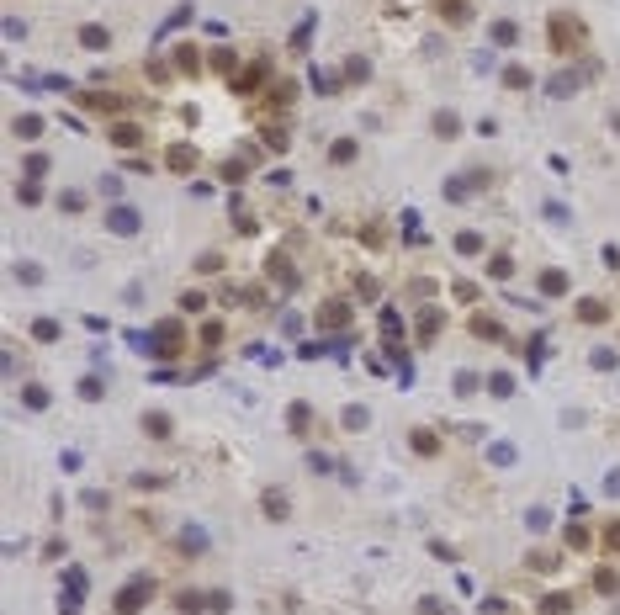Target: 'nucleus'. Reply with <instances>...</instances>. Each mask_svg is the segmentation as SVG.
<instances>
[{"mask_svg": "<svg viewBox=\"0 0 620 615\" xmlns=\"http://www.w3.org/2000/svg\"><path fill=\"white\" fill-rule=\"evenodd\" d=\"M149 599H154V583H149V578H133V583H122V589H117V605H112V610H117V615H138Z\"/></svg>", "mask_w": 620, "mask_h": 615, "instance_id": "f257e3e1", "label": "nucleus"}, {"mask_svg": "<svg viewBox=\"0 0 620 615\" xmlns=\"http://www.w3.org/2000/svg\"><path fill=\"white\" fill-rule=\"evenodd\" d=\"M551 43H557V53H578V48H583V27H578V16L557 11V16H551Z\"/></svg>", "mask_w": 620, "mask_h": 615, "instance_id": "f03ea898", "label": "nucleus"}, {"mask_svg": "<svg viewBox=\"0 0 620 615\" xmlns=\"http://www.w3.org/2000/svg\"><path fill=\"white\" fill-rule=\"evenodd\" d=\"M186 350V329H180V318H164L160 329H154V356L160 361H175Z\"/></svg>", "mask_w": 620, "mask_h": 615, "instance_id": "7ed1b4c3", "label": "nucleus"}, {"mask_svg": "<svg viewBox=\"0 0 620 615\" xmlns=\"http://www.w3.org/2000/svg\"><path fill=\"white\" fill-rule=\"evenodd\" d=\"M106 228H112V234H138L143 218L133 213V207H112V213H106Z\"/></svg>", "mask_w": 620, "mask_h": 615, "instance_id": "20e7f679", "label": "nucleus"}, {"mask_svg": "<svg viewBox=\"0 0 620 615\" xmlns=\"http://www.w3.org/2000/svg\"><path fill=\"white\" fill-rule=\"evenodd\" d=\"M345 324H350V302H323L319 308V329H345Z\"/></svg>", "mask_w": 620, "mask_h": 615, "instance_id": "39448f33", "label": "nucleus"}, {"mask_svg": "<svg viewBox=\"0 0 620 615\" xmlns=\"http://www.w3.org/2000/svg\"><path fill=\"white\" fill-rule=\"evenodd\" d=\"M164 165H170L175 176H186V170H197V149H191V143H175V149L164 154Z\"/></svg>", "mask_w": 620, "mask_h": 615, "instance_id": "423d86ee", "label": "nucleus"}, {"mask_svg": "<svg viewBox=\"0 0 620 615\" xmlns=\"http://www.w3.org/2000/svg\"><path fill=\"white\" fill-rule=\"evenodd\" d=\"M143 435H149V440H170V435H175L170 414H160V409H154V414H143Z\"/></svg>", "mask_w": 620, "mask_h": 615, "instance_id": "0eeeda50", "label": "nucleus"}, {"mask_svg": "<svg viewBox=\"0 0 620 615\" xmlns=\"http://www.w3.org/2000/svg\"><path fill=\"white\" fill-rule=\"evenodd\" d=\"M112 143H117V149H138L143 128H133V122H112Z\"/></svg>", "mask_w": 620, "mask_h": 615, "instance_id": "6e6552de", "label": "nucleus"}, {"mask_svg": "<svg viewBox=\"0 0 620 615\" xmlns=\"http://www.w3.org/2000/svg\"><path fill=\"white\" fill-rule=\"evenodd\" d=\"M286 424H292V435H308V430H313V409H308V403H292V409H286Z\"/></svg>", "mask_w": 620, "mask_h": 615, "instance_id": "1a4fd4ad", "label": "nucleus"}, {"mask_svg": "<svg viewBox=\"0 0 620 615\" xmlns=\"http://www.w3.org/2000/svg\"><path fill=\"white\" fill-rule=\"evenodd\" d=\"M435 11H441L451 27H461V21L472 16V5H467V0H435Z\"/></svg>", "mask_w": 620, "mask_h": 615, "instance_id": "9d476101", "label": "nucleus"}, {"mask_svg": "<svg viewBox=\"0 0 620 615\" xmlns=\"http://www.w3.org/2000/svg\"><path fill=\"white\" fill-rule=\"evenodd\" d=\"M478 186H482V176H456L451 186H445V197H451V202H467L472 191H478Z\"/></svg>", "mask_w": 620, "mask_h": 615, "instance_id": "9b49d317", "label": "nucleus"}, {"mask_svg": "<svg viewBox=\"0 0 620 615\" xmlns=\"http://www.w3.org/2000/svg\"><path fill=\"white\" fill-rule=\"evenodd\" d=\"M541 292L546 298H562L567 292V271H541Z\"/></svg>", "mask_w": 620, "mask_h": 615, "instance_id": "f8f14e48", "label": "nucleus"}, {"mask_svg": "<svg viewBox=\"0 0 620 615\" xmlns=\"http://www.w3.org/2000/svg\"><path fill=\"white\" fill-rule=\"evenodd\" d=\"M175 546H186V552H191V557H197V552H207V531H197V525H186Z\"/></svg>", "mask_w": 620, "mask_h": 615, "instance_id": "ddd939ff", "label": "nucleus"}, {"mask_svg": "<svg viewBox=\"0 0 620 615\" xmlns=\"http://www.w3.org/2000/svg\"><path fill=\"white\" fill-rule=\"evenodd\" d=\"M451 387H456V398H478V372H456V377H451Z\"/></svg>", "mask_w": 620, "mask_h": 615, "instance_id": "4468645a", "label": "nucleus"}, {"mask_svg": "<svg viewBox=\"0 0 620 615\" xmlns=\"http://www.w3.org/2000/svg\"><path fill=\"white\" fill-rule=\"evenodd\" d=\"M414 451H419V457H430V451H441V435H435V430H414Z\"/></svg>", "mask_w": 620, "mask_h": 615, "instance_id": "2eb2a0df", "label": "nucleus"}, {"mask_svg": "<svg viewBox=\"0 0 620 615\" xmlns=\"http://www.w3.org/2000/svg\"><path fill=\"white\" fill-rule=\"evenodd\" d=\"M260 80H265V64H255V69H244V75L234 80V91H239V96H249V91L260 85Z\"/></svg>", "mask_w": 620, "mask_h": 615, "instance_id": "dca6fc26", "label": "nucleus"}, {"mask_svg": "<svg viewBox=\"0 0 620 615\" xmlns=\"http://www.w3.org/2000/svg\"><path fill=\"white\" fill-rule=\"evenodd\" d=\"M11 133H16V138H38V133H42V117H32V112H27V117L11 122Z\"/></svg>", "mask_w": 620, "mask_h": 615, "instance_id": "f3484780", "label": "nucleus"}, {"mask_svg": "<svg viewBox=\"0 0 620 615\" xmlns=\"http://www.w3.org/2000/svg\"><path fill=\"white\" fill-rule=\"evenodd\" d=\"M435 133H441V138H456V133H461V117H456V112H435Z\"/></svg>", "mask_w": 620, "mask_h": 615, "instance_id": "a211bd4d", "label": "nucleus"}, {"mask_svg": "<svg viewBox=\"0 0 620 615\" xmlns=\"http://www.w3.org/2000/svg\"><path fill=\"white\" fill-rule=\"evenodd\" d=\"M604 313H610V308H604L599 298H583V302H578V318H583V324H599Z\"/></svg>", "mask_w": 620, "mask_h": 615, "instance_id": "6ab92c4d", "label": "nucleus"}, {"mask_svg": "<svg viewBox=\"0 0 620 615\" xmlns=\"http://www.w3.org/2000/svg\"><path fill=\"white\" fill-rule=\"evenodd\" d=\"M488 393L493 398H514V377H509V372H493V377H488Z\"/></svg>", "mask_w": 620, "mask_h": 615, "instance_id": "aec40b11", "label": "nucleus"}, {"mask_svg": "<svg viewBox=\"0 0 620 615\" xmlns=\"http://www.w3.org/2000/svg\"><path fill=\"white\" fill-rule=\"evenodd\" d=\"M578 91V75H551V85H546V96H573Z\"/></svg>", "mask_w": 620, "mask_h": 615, "instance_id": "412c9836", "label": "nucleus"}, {"mask_svg": "<svg viewBox=\"0 0 620 615\" xmlns=\"http://www.w3.org/2000/svg\"><path fill=\"white\" fill-rule=\"evenodd\" d=\"M488 276H493V281H509V276H514V260H509V255H493V260H488Z\"/></svg>", "mask_w": 620, "mask_h": 615, "instance_id": "4be33fe9", "label": "nucleus"}, {"mask_svg": "<svg viewBox=\"0 0 620 615\" xmlns=\"http://www.w3.org/2000/svg\"><path fill=\"white\" fill-rule=\"evenodd\" d=\"M271 276H276L281 287H297V271L286 265V255H276V260H271Z\"/></svg>", "mask_w": 620, "mask_h": 615, "instance_id": "5701e85b", "label": "nucleus"}, {"mask_svg": "<svg viewBox=\"0 0 620 615\" xmlns=\"http://www.w3.org/2000/svg\"><path fill=\"white\" fill-rule=\"evenodd\" d=\"M478 250H482V234L461 228V234H456V255H478Z\"/></svg>", "mask_w": 620, "mask_h": 615, "instance_id": "b1692460", "label": "nucleus"}, {"mask_svg": "<svg viewBox=\"0 0 620 615\" xmlns=\"http://www.w3.org/2000/svg\"><path fill=\"white\" fill-rule=\"evenodd\" d=\"M80 43H85V48H106L112 32H106V27H80Z\"/></svg>", "mask_w": 620, "mask_h": 615, "instance_id": "393cba45", "label": "nucleus"}, {"mask_svg": "<svg viewBox=\"0 0 620 615\" xmlns=\"http://www.w3.org/2000/svg\"><path fill=\"white\" fill-rule=\"evenodd\" d=\"M265 515H271V520H286V494H281V488H271V494H265Z\"/></svg>", "mask_w": 620, "mask_h": 615, "instance_id": "a878e982", "label": "nucleus"}, {"mask_svg": "<svg viewBox=\"0 0 620 615\" xmlns=\"http://www.w3.org/2000/svg\"><path fill=\"white\" fill-rule=\"evenodd\" d=\"M345 80H350V85L371 80V64H366V59H345Z\"/></svg>", "mask_w": 620, "mask_h": 615, "instance_id": "bb28decb", "label": "nucleus"}, {"mask_svg": "<svg viewBox=\"0 0 620 615\" xmlns=\"http://www.w3.org/2000/svg\"><path fill=\"white\" fill-rule=\"evenodd\" d=\"M175 610H186V615L207 610V594H191V589H186V594H175Z\"/></svg>", "mask_w": 620, "mask_h": 615, "instance_id": "cd10ccee", "label": "nucleus"}, {"mask_svg": "<svg viewBox=\"0 0 620 615\" xmlns=\"http://www.w3.org/2000/svg\"><path fill=\"white\" fill-rule=\"evenodd\" d=\"M514 38H520V27H514V21H493V43H499V48H509Z\"/></svg>", "mask_w": 620, "mask_h": 615, "instance_id": "c85d7f7f", "label": "nucleus"}, {"mask_svg": "<svg viewBox=\"0 0 620 615\" xmlns=\"http://www.w3.org/2000/svg\"><path fill=\"white\" fill-rule=\"evenodd\" d=\"M21 403H27V409H48V387H38V382L21 387Z\"/></svg>", "mask_w": 620, "mask_h": 615, "instance_id": "c756f323", "label": "nucleus"}, {"mask_svg": "<svg viewBox=\"0 0 620 615\" xmlns=\"http://www.w3.org/2000/svg\"><path fill=\"white\" fill-rule=\"evenodd\" d=\"M366 424H371V414H366L360 403H350V409H345V430H366Z\"/></svg>", "mask_w": 620, "mask_h": 615, "instance_id": "7c9ffc66", "label": "nucleus"}, {"mask_svg": "<svg viewBox=\"0 0 620 615\" xmlns=\"http://www.w3.org/2000/svg\"><path fill=\"white\" fill-rule=\"evenodd\" d=\"M441 324H445V318L435 313V308H430V313L419 318V339H435V335H441Z\"/></svg>", "mask_w": 620, "mask_h": 615, "instance_id": "2f4dec72", "label": "nucleus"}, {"mask_svg": "<svg viewBox=\"0 0 620 615\" xmlns=\"http://www.w3.org/2000/svg\"><path fill=\"white\" fill-rule=\"evenodd\" d=\"M541 610H546V615H567V610H573V599H567V594H546V599H541Z\"/></svg>", "mask_w": 620, "mask_h": 615, "instance_id": "473e14b6", "label": "nucleus"}, {"mask_svg": "<svg viewBox=\"0 0 620 615\" xmlns=\"http://www.w3.org/2000/svg\"><path fill=\"white\" fill-rule=\"evenodd\" d=\"M85 106H90V112H122V101L117 96H80Z\"/></svg>", "mask_w": 620, "mask_h": 615, "instance_id": "72a5a7b5", "label": "nucleus"}, {"mask_svg": "<svg viewBox=\"0 0 620 615\" xmlns=\"http://www.w3.org/2000/svg\"><path fill=\"white\" fill-rule=\"evenodd\" d=\"M504 85H509V91H525V85H530V75H525L520 64H509V69H504Z\"/></svg>", "mask_w": 620, "mask_h": 615, "instance_id": "f704fd0d", "label": "nucleus"}, {"mask_svg": "<svg viewBox=\"0 0 620 615\" xmlns=\"http://www.w3.org/2000/svg\"><path fill=\"white\" fill-rule=\"evenodd\" d=\"M32 339H59V324L53 318H32Z\"/></svg>", "mask_w": 620, "mask_h": 615, "instance_id": "c9c22d12", "label": "nucleus"}, {"mask_svg": "<svg viewBox=\"0 0 620 615\" xmlns=\"http://www.w3.org/2000/svg\"><path fill=\"white\" fill-rule=\"evenodd\" d=\"M488 457H493V467H509V461L520 457V451H514V446H509V440H499V446H493V451H488Z\"/></svg>", "mask_w": 620, "mask_h": 615, "instance_id": "e433bc0d", "label": "nucleus"}, {"mask_svg": "<svg viewBox=\"0 0 620 615\" xmlns=\"http://www.w3.org/2000/svg\"><path fill=\"white\" fill-rule=\"evenodd\" d=\"M329 159H334V165H345V159H356V138H340L334 149H329Z\"/></svg>", "mask_w": 620, "mask_h": 615, "instance_id": "4c0bfd02", "label": "nucleus"}, {"mask_svg": "<svg viewBox=\"0 0 620 615\" xmlns=\"http://www.w3.org/2000/svg\"><path fill=\"white\" fill-rule=\"evenodd\" d=\"M472 335H482V339H499V318H472Z\"/></svg>", "mask_w": 620, "mask_h": 615, "instance_id": "58836bf2", "label": "nucleus"}, {"mask_svg": "<svg viewBox=\"0 0 620 615\" xmlns=\"http://www.w3.org/2000/svg\"><path fill=\"white\" fill-rule=\"evenodd\" d=\"M80 398H90V403H96V398H106V382H101V377H85V382H80Z\"/></svg>", "mask_w": 620, "mask_h": 615, "instance_id": "ea45409f", "label": "nucleus"}, {"mask_svg": "<svg viewBox=\"0 0 620 615\" xmlns=\"http://www.w3.org/2000/svg\"><path fill=\"white\" fill-rule=\"evenodd\" d=\"M127 345H133L138 356H154V335H138V329H133V335H127Z\"/></svg>", "mask_w": 620, "mask_h": 615, "instance_id": "a19ab883", "label": "nucleus"}, {"mask_svg": "<svg viewBox=\"0 0 620 615\" xmlns=\"http://www.w3.org/2000/svg\"><path fill=\"white\" fill-rule=\"evenodd\" d=\"M525 525H530V531H536V536H541V531L551 525V509H530V515H525Z\"/></svg>", "mask_w": 620, "mask_h": 615, "instance_id": "79ce46f5", "label": "nucleus"}, {"mask_svg": "<svg viewBox=\"0 0 620 615\" xmlns=\"http://www.w3.org/2000/svg\"><path fill=\"white\" fill-rule=\"evenodd\" d=\"M16 197L32 207V202H42V186H38V180H21V191H16Z\"/></svg>", "mask_w": 620, "mask_h": 615, "instance_id": "37998d69", "label": "nucleus"}, {"mask_svg": "<svg viewBox=\"0 0 620 615\" xmlns=\"http://www.w3.org/2000/svg\"><path fill=\"white\" fill-rule=\"evenodd\" d=\"M382 335L398 339V335H403V318H398V313H382Z\"/></svg>", "mask_w": 620, "mask_h": 615, "instance_id": "c03bdc74", "label": "nucleus"}, {"mask_svg": "<svg viewBox=\"0 0 620 615\" xmlns=\"http://www.w3.org/2000/svg\"><path fill=\"white\" fill-rule=\"evenodd\" d=\"M212 69H218V75H228V69H234V48H218V53H212Z\"/></svg>", "mask_w": 620, "mask_h": 615, "instance_id": "a18cd8bd", "label": "nucleus"}, {"mask_svg": "<svg viewBox=\"0 0 620 615\" xmlns=\"http://www.w3.org/2000/svg\"><path fill=\"white\" fill-rule=\"evenodd\" d=\"M27 176H32V180L48 176V154H27Z\"/></svg>", "mask_w": 620, "mask_h": 615, "instance_id": "49530a36", "label": "nucleus"}, {"mask_svg": "<svg viewBox=\"0 0 620 615\" xmlns=\"http://www.w3.org/2000/svg\"><path fill=\"white\" fill-rule=\"evenodd\" d=\"M59 207H64V213H80V207H85V191H64Z\"/></svg>", "mask_w": 620, "mask_h": 615, "instance_id": "de8ad7c7", "label": "nucleus"}, {"mask_svg": "<svg viewBox=\"0 0 620 615\" xmlns=\"http://www.w3.org/2000/svg\"><path fill=\"white\" fill-rule=\"evenodd\" d=\"M308 38H313V16H308V21H302V27H297V32H292V48H308Z\"/></svg>", "mask_w": 620, "mask_h": 615, "instance_id": "09e8293b", "label": "nucleus"}, {"mask_svg": "<svg viewBox=\"0 0 620 615\" xmlns=\"http://www.w3.org/2000/svg\"><path fill=\"white\" fill-rule=\"evenodd\" d=\"M228 605H234V594H228V589H218V594H207V610H228Z\"/></svg>", "mask_w": 620, "mask_h": 615, "instance_id": "8fccbe9b", "label": "nucleus"}, {"mask_svg": "<svg viewBox=\"0 0 620 615\" xmlns=\"http://www.w3.org/2000/svg\"><path fill=\"white\" fill-rule=\"evenodd\" d=\"M604 546H610V552H620V520H610V525H604Z\"/></svg>", "mask_w": 620, "mask_h": 615, "instance_id": "3c124183", "label": "nucleus"}, {"mask_svg": "<svg viewBox=\"0 0 620 615\" xmlns=\"http://www.w3.org/2000/svg\"><path fill=\"white\" fill-rule=\"evenodd\" d=\"M218 339H223V324H218V318H212V324L201 329V345H218Z\"/></svg>", "mask_w": 620, "mask_h": 615, "instance_id": "603ef678", "label": "nucleus"}, {"mask_svg": "<svg viewBox=\"0 0 620 615\" xmlns=\"http://www.w3.org/2000/svg\"><path fill=\"white\" fill-rule=\"evenodd\" d=\"M197 271H201V276H212V271H223V260H218V255H201Z\"/></svg>", "mask_w": 620, "mask_h": 615, "instance_id": "864d4df0", "label": "nucleus"}, {"mask_svg": "<svg viewBox=\"0 0 620 615\" xmlns=\"http://www.w3.org/2000/svg\"><path fill=\"white\" fill-rule=\"evenodd\" d=\"M588 361H594L599 372H610V366H615V350H594V356H588Z\"/></svg>", "mask_w": 620, "mask_h": 615, "instance_id": "5fc2aeb1", "label": "nucleus"}, {"mask_svg": "<svg viewBox=\"0 0 620 615\" xmlns=\"http://www.w3.org/2000/svg\"><path fill=\"white\" fill-rule=\"evenodd\" d=\"M419 615H451V610H441V599H424V605H419Z\"/></svg>", "mask_w": 620, "mask_h": 615, "instance_id": "6e6d98bb", "label": "nucleus"}]
</instances>
